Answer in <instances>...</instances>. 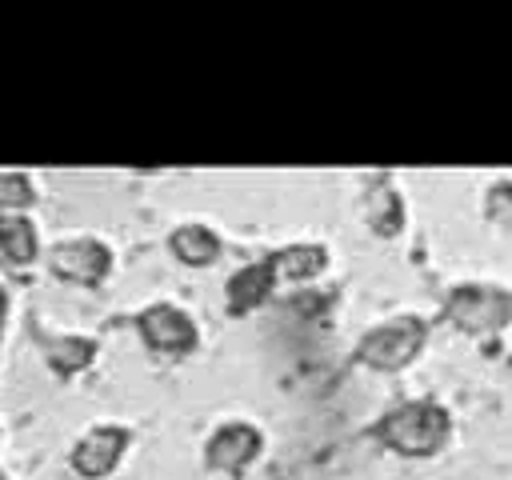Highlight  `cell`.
<instances>
[{"label": "cell", "mask_w": 512, "mask_h": 480, "mask_svg": "<svg viewBox=\"0 0 512 480\" xmlns=\"http://www.w3.org/2000/svg\"><path fill=\"white\" fill-rule=\"evenodd\" d=\"M324 264H328V252L316 244H296V248H284L272 256V272L288 276V280H308V276L324 272Z\"/></svg>", "instance_id": "cell-12"}, {"label": "cell", "mask_w": 512, "mask_h": 480, "mask_svg": "<svg viewBox=\"0 0 512 480\" xmlns=\"http://www.w3.org/2000/svg\"><path fill=\"white\" fill-rule=\"evenodd\" d=\"M512 312V296L500 292V288H476V284H464L452 292L448 300V316L452 324H460L464 332H496Z\"/></svg>", "instance_id": "cell-3"}, {"label": "cell", "mask_w": 512, "mask_h": 480, "mask_svg": "<svg viewBox=\"0 0 512 480\" xmlns=\"http://www.w3.org/2000/svg\"><path fill=\"white\" fill-rule=\"evenodd\" d=\"M172 252L184 264H212L220 256V236L204 224H184V228L172 232Z\"/></svg>", "instance_id": "cell-10"}, {"label": "cell", "mask_w": 512, "mask_h": 480, "mask_svg": "<svg viewBox=\"0 0 512 480\" xmlns=\"http://www.w3.org/2000/svg\"><path fill=\"white\" fill-rule=\"evenodd\" d=\"M260 432L252 424H224L212 440H208V468H220V472H244V464L256 460L260 452Z\"/></svg>", "instance_id": "cell-7"}, {"label": "cell", "mask_w": 512, "mask_h": 480, "mask_svg": "<svg viewBox=\"0 0 512 480\" xmlns=\"http://www.w3.org/2000/svg\"><path fill=\"white\" fill-rule=\"evenodd\" d=\"M128 448V428H116V424H104V428H92L76 448H72V468L88 480L96 476H108L120 456Z\"/></svg>", "instance_id": "cell-5"}, {"label": "cell", "mask_w": 512, "mask_h": 480, "mask_svg": "<svg viewBox=\"0 0 512 480\" xmlns=\"http://www.w3.org/2000/svg\"><path fill=\"white\" fill-rule=\"evenodd\" d=\"M424 336H428V332H424V320L400 316V320H392V324L372 328V332L360 340L356 356H360L368 368L396 372V368H404V364L424 348Z\"/></svg>", "instance_id": "cell-2"}, {"label": "cell", "mask_w": 512, "mask_h": 480, "mask_svg": "<svg viewBox=\"0 0 512 480\" xmlns=\"http://www.w3.org/2000/svg\"><path fill=\"white\" fill-rule=\"evenodd\" d=\"M44 352H48V364H52L60 376H72V372H80V368L92 364L96 344L84 340V336H60V340L44 336Z\"/></svg>", "instance_id": "cell-11"}, {"label": "cell", "mask_w": 512, "mask_h": 480, "mask_svg": "<svg viewBox=\"0 0 512 480\" xmlns=\"http://www.w3.org/2000/svg\"><path fill=\"white\" fill-rule=\"evenodd\" d=\"M52 268L64 276V280H76V284H100L112 268V256L104 244L96 240H68L52 252Z\"/></svg>", "instance_id": "cell-6"}, {"label": "cell", "mask_w": 512, "mask_h": 480, "mask_svg": "<svg viewBox=\"0 0 512 480\" xmlns=\"http://www.w3.org/2000/svg\"><path fill=\"white\" fill-rule=\"evenodd\" d=\"M372 224L380 236H392L400 228V204L392 192H372Z\"/></svg>", "instance_id": "cell-14"}, {"label": "cell", "mask_w": 512, "mask_h": 480, "mask_svg": "<svg viewBox=\"0 0 512 480\" xmlns=\"http://www.w3.org/2000/svg\"><path fill=\"white\" fill-rule=\"evenodd\" d=\"M488 216L496 224H508L512 228V184H496L488 192Z\"/></svg>", "instance_id": "cell-15"}, {"label": "cell", "mask_w": 512, "mask_h": 480, "mask_svg": "<svg viewBox=\"0 0 512 480\" xmlns=\"http://www.w3.org/2000/svg\"><path fill=\"white\" fill-rule=\"evenodd\" d=\"M0 480H4V476H0Z\"/></svg>", "instance_id": "cell-17"}, {"label": "cell", "mask_w": 512, "mask_h": 480, "mask_svg": "<svg viewBox=\"0 0 512 480\" xmlns=\"http://www.w3.org/2000/svg\"><path fill=\"white\" fill-rule=\"evenodd\" d=\"M4 316H8V296H4V288H0V328H4Z\"/></svg>", "instance_id": "cell-16"}, {"label": "cell", "mask_w": 512, "mask_h": 480, "mask_svg": "<svg viewBox=\"0 0 512 480\" xmlns=\"http://www.w3.org/2000/svg\"><path fill=\"white\" fill-rule=\"evenodd\" d=\"M140 336L148 348L156 352H172V356H184L196 348V324L172 308V304H152L140 312Z\"/></svg>", "instance_id": "cell-4"}, {"label": "cell", "mask_w": 512, "mask_h": 480, "mask_svg": "<svg viewBox=\"0 0 512 480\" xmlns=\"http://www.w3.org/2000/svg\"><path fill=\"white\" fill-rule=\"evenodd\" d=\"M0 252L12 264H32L36 260V228L28 216L0 212Z\"/></svg>", "instance_id": "cell-9"}, {"label": "cell", "mask_w": 512, "mask_h": 480, "mask_svg": "<svg viewBox=\"0 0 512 480\" xmlns=\"http://www.w3.org/2000/svg\"><path fill=\"white\" fill-rule=\"evenodd\" d=\"M36 200L28 172H0V212H16L28 208Z\"/></svg>", "instance_id": "cell-13"}, {"label": "cell", "mask_w": 512, "mask_h": 480, "mask_svg": "<svg viewBox=\"0 0 512 480\" xmlns=\"http://www.w3.org/2000/svg\"><path fill=\"white\" fill-rule=\"evenodd\" d=\"M272 280H276V272H272V260L240 268V272L228 280V312H232V316H244V312H252V308H256V304L268 296Z\"/></svg>", "instance_id": "cell-8"}, {"label": "cell", "mask_w": 512, "mask_h": 480, "mask_svg": "<svg viewBox=\"0 0 512 480\" xmlns=\"http://www.w3.org/2000/svg\"><path fill=\"white\" fill-rule=\"evenodd\" d=\"M388 448H396L400 456H432L444 448L448 432H452V420L440 404L432 400H412V404H400L396 412H388L376 428H372Z\"/></svg>", "instance_id": "cell-1"}]
</instances>
